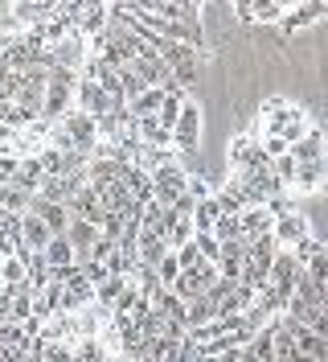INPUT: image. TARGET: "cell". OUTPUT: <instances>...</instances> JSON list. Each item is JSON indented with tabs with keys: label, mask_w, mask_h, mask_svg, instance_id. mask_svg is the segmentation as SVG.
<instances>
[{
	"label": "cell",
	"mask_w": 328,
	"mask_h": 362,
	"mask_svg": "<svg viewBox=\"0 0 328 362\" xmlns=\"http://www.w3.org/2000/svg\"><path fill=\"white\" fill-rule=\"evenodd\" d=\"M226 165H230V181H238L250 202L275 206V202H284L287 198L284 181H279V173H275V160L262 153V144H259V136L255 132H242V136L230 140Z\"/></svg>",
	"instance_id": "obj_1"
},
{
	"label": "cell",
	"mask_w": 328,
	"mask_h": 362,
	"mask_svg": "<svg viewBox=\"0 0 328 362\" xmlns=\"http://www.w3.org/2000/svg\"><path fill=\"white\" fill-rule=\"evenodd\" d=\"M312 128H316V124H312V115H308L300 103H291V99H284V95H271V99H262L259 119H255L250 132L259 136V144L279 140L284 148H296Z\"/></svg>",
	"instance_id": "obj_2"
},
{
	"label": "cell",
	"mask_w": 328,
	"mask_h": 362,
	"mask_svg": "<svg viewBox=\"0 0 328 362\" xmlns=\"http://www.w3.org/2000/svg\"><path fill=\"white\" fill-rule=\"evenodd\" d=\"M275 259H279V243H275V235L250 239V243H246V264H242V280H238V284L262 293V288H267V280H271Z\"/></svg>",
	"instance_id": "obj_3"
},
{
	"label": "cell",
	"mask_w": 328,
	"mask_h": 362,
	"mask_svg": "<svg viewBox=\"0 0 328 362\" xmlns=\"http://www.w3.org/2000/svg\"><path fill=\"white\" fill-rule=\"evenodd\" d=\"M148 177H152V198L160 206H169V210H173L185 194H189V173H185V165H181V157H176V153L164 160L160 169H152Z\"/></svg>",
	"instance_id": "obj_4"
},
{
	"label": "cell",
	"mask_w": 328,
	"mask_h": 362,
	"mask_svg": "<svg viewBox=\"0 0 328 362\" xmlns=\"http://www.w3.org/2000/svg\"><path fill=\"white\" fill-rule=\"evenodd\" d=\"M304 239H312V223L296 202H275V243L279 251H296Z\"/></svg>",
	"instance_id": "obj_5"
},
{
	"label": "cell",
	"mask_w": 328,
	"mask_h": 362,
	"mask_svg": "<svg viewBox=\"0 0 328 362\" xmlns=\"http://www.w3.org/2000/svg\"><path fill=\"white\" fill-rule=\"evenodd\" d=\"M221 280L218 264H209V259H201V264H193V268H185L181 276H176L173 293L185 300V305H193V300H201V296H209V288Z\"/></svg>",
	"instance_id": "obj_6"
},
{
	"label": "cell",
	"mask_w": 328,
	"mask_h": 362,
	"mask_svg": "<svg viewBox=\"0 0 328 362\" xmlns=\"http://www.w3.org/2000/svg\"><path fill=\"white\" fill-rule=\"evenodd\" d=\"M304 280V268L296 264V255L291 251H279V259H275V268H271V280H267V293L275 296L279 305H291V296H296V284Z\"/></svg>",
	"instance_id": "obj_7"
},
{
	"label": "cell",
	"mask_w": 328,
	"mask_h": 362,
	"mask_svg": "<svg viewBox=\"0 0 328 362\" xmlns=\"http://www.w3.org/2000/svg\"><path fill=\"white\" fill-rule=\"evenodd\" d=\"M58 128H62L66 136H70V144H74V153H83V157H95V148H99V119L87 112H74L66 115V119H58Z\"/></svg>",
	"instance_id": "obj_8"
},
{
	"label": "cell",
	"mask_w": 328,
	"mask_h": 362,
	"mask_svg": "<svg viewBox=\"0 0 328 362\" xmlns=\"http://www.w3.org/2000/svg\"><path fill=\"white\" fill-rule=\"evenodd\" d=\"M197 144H201V107H197V99H185L181 119L173 128V153L189 157V153H197Z\"/></svg>",
	"instance_id": "obj_9"
},
{
	"label": "cell",
	"mask_w": 328,
	"mask_h": 362,
	"mask_svg": "<svg viewBox=\"0 0 328 362\" xmlns=\"http://www.w3.org/2000/svg\"><path fill=\"white\" fill-rule=\"evenodd\" d=\"M78 112H87L95 115V119H103V115L115 112V103H111V95L90 74H78Z\"/></svg>",
	"instance_id": "obj_10"
},
{
	"label": "cell",
	"mask_w": 328,
	"mask_h": 362,
	"mask_svg": "<svg viewBox=\"0 0 328 362\" xmlns=\"http://www.w3.org/2000/svg\"><path fill=\"white\" fill-rule=\"evenodd\" d=\"M242 223V239H262V235H275V206H262V202H250L246 210L238 214Z\"/></svg>",
	"instance_id": "obj_11"
},
{
	"label": "cell",
	"mask_w": 328,
	"mask_h": 362,
	"mask_svg": "<svg viewBox=\"0 0 328 362\" xmlns=\"http://www.w3.org/2000/svg\"><path fill=\"white\" fill-rule=\"evenodd\" d=\"M287 8L291 4H284V0H242V4H234V13H238L242 21H250V25H271V21H284L287 17Z\"/></svg>",
	"instance_id": "obj_12"
},
{
	"label": "cell",
	"mask_w": 328,
	"mask_h": 362,
	"mask_svg": "<svg viewBox=\"0 0 328 362\" xmlns=\"http://www.w3.org/2000/svg\"><path fill=\"white\" fill-rule=\"evenodd\" d=\"M320 17H328V4H324V0H300V4H291V8H287V17L279 21V29H284V33H296V29L316 25Z\"/></svg>",
	"instance_id": "obj_13"
},
{
	"label": "cell",
	"mask_w": 328,
	"mask_h": 362,
	"mask_svg": "<svg viewBox=\"0 0 328 362\" xmlns=\"http://www.w3.org/2000/svg\"><path fill=\"white\" fill-rule=\"evenodd\" d=\"M29 214H37V218L49 226V235H66V230H70V223H74V214H70L62 202H45V198H33Z\"/></svg>",
	"instance_id": "obj_14"
},
{
	"label": "cell",
	"mask_w": 328,
	"mask_h": 362,
	"mask_svg": "<svg viewBox=\"0 0 328 362\" xmlns=\"http://www.w3.org/2000/svg\"><path fill=\"white\" fill-rule=\"evenodd\" d=\"M148 309H152V317H160L164 325H185V300H181L173 288H160V293L148 300Z\"/></svg>",
	"instance_id": "obj_15"
},
{
	"label": "cell",
	"mask_w": 328,
	"mask_h": 362,
	"mask_svg": "<svg viewBox=\"0 0 328 362\" xmlns=\"http://www.w3.org/2000/svg\"><path fill=\"white\" fill-rule=\"evenodd\" d=\"M107 25H111V4H83V13H78V33L83 37H99V33H107Z\"/></svg>",
	"instance_id": "obj_16"
},
{
	"label": "cell",
	"mask_w": 328,
	"mask_h": 362,
	"mask_svg": "<svg viewBox=\"0 0 328 362\" xmlns=\"http://www.w3.org/2000/svg\"><path fill=\"white\" fill-rule=\"evenodd\" d=\"M45 177H49V173H45L42 157H25L21 165H17V177L8 181V185H21L25 194H33V198H37V189L45 185Z\"/></svg>",
	"instance_id": "obj_17"
},
{
	"label": "cell",
	"mask_w": 328,
	"mask_h": 362,
	"mask_svg": "<svg viewBox=\"0 0 328 362\" xmlns=\"http://www.w3.org/2000/svg\"><path fill=\"white\" fill-rule=\"evenodd\" d=\"M49 226L37 214H21V251H45L49 247Z\"/></svg>",
	"instance_id": "obj_18"
},
{
	"label": "cell",
	"mask_w": 328,
	"mask_h": 362,
	"mask_svg": "<svg viewBox=\"0 0 328 362\" xmlns=\"http://www.w3.org/2000/svg\"><path fill=\"white\" fill-rule=\"evenodd\" d=\"M45 259H49V268H54V272L78 268V251L70 247V239H66V235H54V239H49V247H45Z\"/></svg>",
	"instance_id": "obj_19"
},
{
	"label": "cell",
	"mask_w": 328,
	"mask_h": 362,
	"mask_svg": "<svg viewBox=\"0 0 328 362\" xmlns=\"http://www.w3.org/2000/svg\"><path fill=\"white\" fill-rule=\"evenodd\" d=\"M173 90V87H169ZM169 90H144L135 103H128L131 115L135 119H160V112H164V99H169Z\"/></svg>",
	"instance_id": "obj_20"
},
{
	"label": "cell",
	"mask_w": 328,
	"mask_h": 362,
	"mask_svg": "<svg viewBox=\"0 0 328 362\" xmlns=\"http://www.w3.org/2000/svg\"><path fill=\"white\" fill-rule=\"evenodd\" d=\"M66 239H70V247L78 251V259H83V255H87L95 243H99V226H95V223H83V218H74V223H70V230H66Z\"/></svg>",
	"instance_id": "obj_21"
},
{
	"label": "cell",
	"mask_w": 328,
	"mask_h": 362,
	"mask_svg": "<svg viewBox=\"0 0 328 362\" xmlns=\"http://www.w3.org/2000/svg\"><path fill=\"white\" fill-rule=\"evenodd\" d=\"M226 218V210H221L218 198H205V202H197V214H193V226L197 235H214V226Z\"/></svg>",
	"instance_id": "obj_22"
},
{
	"label": "cell",
	"mask_w": 328,
	"mask_h": 362,
	"mask_svg": "<svg viewBox=\"0 0 328 362\" xmlns=\"http://www.w3.org/2000/svg\"><path fill=\"white\" fill-rule=\"evenodd\" d=\"M123 185H128V194H131V198H135L140 206H148V202H152V177H148L144 169L128 165V169H123Z\"/></svg>",
	"instance_id": "obj_23"
},
{
	"label": "cell",
	"mask_w": 328,
	"mask_h": 362,
	"mask_svg": "<svg viewBox=\"0 0 328 362\" xmlns=\"http://www.w3.org/2000/svg\"><path fill=\"white\" fill-rule=\"evenodd\" d=\"M131 288V280L128 276H111V280H103V284H99V288H95V300H99V305H103V309H115V305H119V300H123V293H128Z\"/></svg>",
	"instance_id": "obj_24"
},
{
	"label": "cell",
	"mask_w": 328,
	"mask_h": 362,
	"mask_svg": "<svg viewBox=\"0 0 328 362\" xmlns=\"http://www.w3.org/2000/svg\"><path fill=\"white\" fill-rule=\"evenodd\" d=\"M214 198L221 202V210H226V214H242V210L250 206V198H246V189H242L238 181H226V185H218V189H214Z\"/></svg>",
	"instance_id": "obj_25"
},
{
	"label": "cell",
	"mask_w": 328,
	"mask_h": 362,
	"mask_svg": "<svg viewBox=\"0 0 328 362\" xmlns=\"http://www.w3.org/2000/svg\"><path fill=\"white\" fill-rule=\"evenodd\" d=\"M140 140L152 144V148H173V132L160 119H140Z\"/></svg>",
	"instance_id": "obj_26"
},
{
	"label": "cell",
	"mask_w": 328,
	"mask_h": 362,
	"mask_svg": "<svg viewBox=\"0 0 328 362\" xmlns=\"http://www.w3.org/2000/svg\"><path fill=\"white\" fill-rule=\"evenodd\" d=\"M0 280H4V284H29V264H25L21 251H13V255L0 264Z\"/></svg>",
	"instance_id": "obj_27"
},
{
	"label": "cell",
	"mask_w": 328,
	"mask_h": 362,
	"mask_svg": "<svg viewBox=\"0 0 328 362\" xmlns=\"http://www.w3.org/2000/svg\"><path fill=\"white\" fill-rule=\"evenodd\" d=\"M0 206H4V210H13V214H29L33 194H25L21 185H0Z\"/></svg>",
	"instance_id": "obj_28"
},
{
	"label": "cell",
	"mask_w": 328,
	"mask_h": 362,
	"mask_svg": "<svg viewBox=\"0 0 328 362\" xmlns=\"http://www.w3.org/2000/svg\"><path fill=\"white\" fill-rule=\"evenodd\" d=\"M214 239L218 243H234V239H242V223H238V214H226L218 226H214Z\"/></svg>",
	"instance_id": "obj_29"
},
{
	"label": "cell",
	"mask_w": 328,
	"mask_h": 362,
	"mask_svg": "<svg viewBox=\"0 0 328 362\" xmlns=\"http://www.w3.org/2000/svg\"><path fill=\"white\" fill-rule=\"evenodd\" d=\"M324 247H328V243H320V239L312 235V239H304V243L291 251V255H296V264H300V268H308V264H312V259H316V255H320Z\"/></svg>",
	"instance_id": "obj_30"
},
{
	"label": "cell",
	"mask_w": 328,
	"mask_h": 362,
	"mask_svg": "<svg viewBox=\"0 0 328 362\" xmlns=\"http://www.w3.org/2000/svg\"><path fill=\"white\" fill-rule=\"evenodd\" d=\"M160 284H164V288H173L176 284V276H181V259H176V251H169V255H164V264H160Z\"/></svg>",
	"instance_id": "obj_31"
},
{
	"label": "cell",
	"mask_w": 328,
	"mask_h": 362,
	"mask_svg": "<svg viewBox=\"0 0 328 362\" xmlns=\"http://www.w3.org/2000/svg\"><path fill=\"white\" fill-rule=\"evenodd\" d=\"M193 243H197V251H201L209 264H218V259H221V243L214 239V235H193Z\"/></svg>",
	"instance_id": "obj_32"
}]
</instances>
